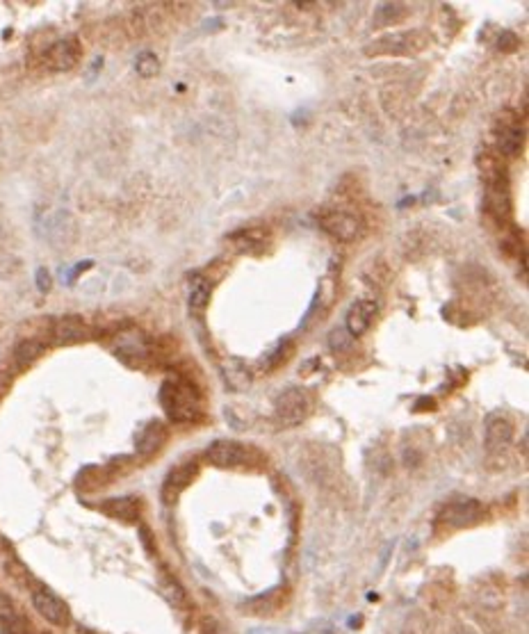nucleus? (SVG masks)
Here are the masks:
<instances>
[{"label": "nucleus", "mask_w": 529, "mask_h": 634, "mask_svg": "<svg viewBox=\"0 0 529 634\" xmlns=\"http://www.w3.org/2000/svg\"><path fill=\"white\" fill-rule=\"evenodd\" d=\"M160 404L169 420L178 425L196 422L203 415V397L192 381L169 377L160 388Z\"/></svg>", "instance_id": "f257e3e1"}, {"label": "nucleus", "mask_w": 529, "mask_h": 634, "mask_svg": "<svg viewBox=\"0 0 529 634\" xmlns=\"http://www.w3.org/2000/svg\"><path fill=\"white\" fill-rule=\"evenodd\" d=\"M484 185H486V210L498 219L511 217V189L507 169L500 160L486 155L484 160Z\"/></svg>", "instance_id": "f03ea898"}, {"label": "nucleus", "mask_w": 529, "mask_h": 634, "mask_svg": "<svg viewBox=\"0 0 529 634\" xmlns=\"http://www.w3.org/2000/svg\"><path fill=\"white\" fill-rule=\"evenodd\" d=\"M429 46V37L423 30L406 32H388V35L374 39L365 46L368 55H413L425 51Z\"/></svg>", "instance_id": "7ed1b4c3"}, {"label": "nucleus", "mask_w": 529, "mask_h": 634, "mask_svg": "<svg viewBox=\"0 0 529 634\" xmlns=\"http://www.w3.org/2000/svg\"><path fill=\"white\" fill-rule=\"evenodd\" d=\"M313 409V397L306 388L299 386H290L278 395L274 402V415L283 427H294L301 425L308 418Z\"/></svg>", "instance_id": "20e7f679"}, {"label": "nucleus", "mask_w": 529, "mask_h": 634, "mask_svg": "<svg viewBox=\"0 0 529 634\" xmlns=\"http://www.w3.org/2000/svg\"><path fill=\"white\" fill-rule=\"evenodd\" d=\"M315 219L322 230H326L331 237H335V240H340V242L356 240L363 228L358 212L347 210V208H322L315 215Z\"/></svg>", "instance_id": "39448f33"}, {"label": "nucleus", "mask_w": 529, "mask_h": 634, "mask_svg": "<svg viewBox=\"0 0 529 634\" xmlns=\"http://www.w3.org/2000/svg\"><path fill=\"white\" fill-rule=\"evenodd\" d=\"M32 605H35L39 616H44V619L51 625H55V628H66L71 621L69 605L48 587H37L32 591Z\"/></svg>", "instance_id": "423d86ee"}, {"label": "nucleus", "mask_w": 529, "mask_h": 634, "mask_svg": "<svg viewBox=\"0 0 529 634\" xmlns=\"http://www.w3.org/2000/svg\"><path fill=\"white\" fill-rule=\"evenodd\" d=\"M196 475H198V463H196V461H185V463L171 468L169 475L164 477L162 489H160V498H162L164 505H169V507L176 505L178 498L183 496L187 486L196 480Z\"/></svg>", "instance_id": "0eeeda50"}, {"label": "nucleus", "mask_w": 529, "mask_h": 634, "mask_svg": "<svg viewBox=\"0 0 529 634\" xmlns=\"http://www.w3.org/2000/svg\"><path fill=\"white\" fill-rule=\"evenodd\" d=\"M246 445L233 438H219L210 443V447L205 450V459L214 468H237L246 461Z\"/></svg>", "instance_id": "6e6552de"}, {"label": "nucleus", "mask_w": 529, "mask_h": 634, "mask_svg": "<svg viewBox=\"0 0 529 634\" xmlns=\"http://www.w3.org/2000/svg\"><path fill=\"white\" fill-rule=\"evenodd\" d=\"M511 441H514V422L507 413H493L486 420V429H484V445L491 454H500L504 452Z\"/></svg>", "instance_id": "1a4fd4ad"}, {"label": "nucleus", "mask_w": 529, "mask_h": 634, "mask_svg": "<svg viewBox=\"0 0 529 634\" xmlns=\"http://www.w3.org/2000/svg\"><path fill=\"white\" fill-rule=\"evenodd\" d=\"M78 60H80V44H78V39H73V37L55 41L44 55V62L53 71H69L76 67Z\"/></svg>", "instance_id": "9d476101"}, {"label": "nucleus", "mask_w": 529, "mask_h": 634, "mask_svg": "<svg viewBox=\"0 0 529 634\" xmlns=\"http://www.w3.org/2000/svg\"><path fill=\"white\" fill-rule=\"evenodd\" d=\"M484 514V507L479 505L477 500H461V502H454V505L445 507L443 512V523H448L450 527H470L475 525L479 518Z\"/></svg>", "instance_id": "9b49d317"}, {"label": "nucleus", "mask_w": 529, "mask_h": 634, "mask_svg": "<svg viewBox=\"0 0 529 634\" xmlns=\"http://www.w3.org/2000/svg\"><path fill=\"white\" fill-rule=\"evenodd\" d=\"M164 441H167V427H164L160 420H151V422H146L142 427V431L137 434L135 450H137V454L151 457L164 445Z\"/></svg>", "instance_id": "f8f14e48"}, {"label": "nucleus", "mask_w": 529, "mask_h": 634, "mask_svg": "<svg viewBox=\"0 0 529 634\" xmlns=\"http://www.w3.org/2000/svg\"><path fill=\"white\" fill-rule=\"evenodd\" d=\"M523 142H525V130L520 126V121L516 114H511V121H502L498 123V146L504 155H518L523 151Z\"/></svg>", "instance_id": "ddd939ff"}, {"label": "nucleus", "mask_w": 529, "mask_h": 634, "mask_svg": "<svg viewBox=\"0 0 529 634\" xmlns=\"http://www.w3.org/2000/svg\"><path fill=\"white\" fill-rule=\"evenodd\" d=\"M377 312V303L372 299H358L352 303V308L347 310V317H345V324H347V331H349L354 338L356 335H363L370 328L372 324V317H374Z\"/></svg>", "instance_id": "4468645a"}, {"label": "nucleus", "mask_w": 529, "mask_h": 634, "mask_svg": "<svg viewBox=\"0 0 529 634\" xmlns=\"http://www.w3.org/2000/svg\"><path fill=\"white\" fill-rule=\"evenodd\" d=\"M114 342H117L114 344V354L126 360V363H130V360H142L146 356V338L139 331H135V328L119 333Z\"/></svg>", "instance_id": "2eb2a0df"}, {"label": "nucleus", "mask_w": 529, "mask_h": 634, "mask_svg": "<svg viewBox=\"0 0 529 634\" xmlns=\"http://www.w3.org/2000/svg\"><path fill=\"white\" fill-rule=\"evenodd\" d=\"M0 625H3L5 634H28L30 632V623L26 621V616L16 609L12 598L5 594H0Z\"/></svg>", "instance_id": "dca6fc26"}, {"label": "nucleus", "mask_w": 529, "mask_h": 634, "mask_svg": "<svg viewBox=\"0 0 529 634\" xmlns=\"http://www.w3.org/2000/svg\"><path fill=\"white\" fill-rule=\"evenodd\" d=\"M85 335H87V326H85V319L80 315H64L62 319H57V324L53 328L55 342H60V344L78 342Z\"/></svg>", "instance_id": "f3484780"}, {"label": "nucleus", "mask_w": 529, "mask_h": 634, "mask_svg": "<svg viewBox=\"0 0 529 634\" xmlns=\"http://www.w3.org/2000/svg\"><path fill=\"white\" fill-rule=\"evenodd\" d=\"M101 509L107 516L117 518V521H123V523H135L139 518V500L130 498V496L105 500L101 505Z\"/></svg>", "instance_id": "a211bd4d"}, {"label": "nucleus", "mask_w": 529, "mask_h": 634, "mask_svg": "<svg viewBox=\"0 0 529 634\" xmlns=\"http://www.w3.org/2000/svg\"><path fill=\"white\" fill-rule=\"evenodd\" d=\"M210 292H212V285L208 278H203L201 274H194L192 283H189V308L203 310L210 301Z\"/></svg>", "instance_id": "6ab92c4d"}, {"label": "nucleus", "mask_w": 529, "mask_h": 634, "mask_svg": "<svg viewBox=\"0 0 529 634\" xmlns=\"http://www.w3.org/2000/svg\"><path fill=\"white\" fill-rule=\"evenodd\" d=\"M224 381L233 390H246L251 386V372L239 360H228L224 365Z\"/></svg>", "instance_id": "aec40b11"}, {"label": "nucleus", "mask_w": 529, "mask_h": 634, "mask_svg": "<svg viewBox=\"0 0 529 634\" xmlns=\"http://www.w3.org/2000/svg\"><path fill=\"white\" fill-rule=\"evenodd\" d=\"M44 354V342L39 340H21L14 347V360L19 365H30Z\"/></svg>", "instance_id": "412c9836"}, {"label": "nucleus", "mask_w": 529, "mask_h": 634, "mask_svg": "<svg viewBox=\"0 0 529 634\" xmlns=\"http://www.w3.org/2000/svg\"><path fill=\"white\" fill-rule=\"evenodd\" d=\"M135 71H137V76H142V78H153V76H158V71H160V60H158V57H155L153 53H148V51L139 53V55L135 57Z\"/></svg>", "instance_id": "4be33fe9"}, {"label": "nucleus", "mask_w": 529, "mask_h": 634, "mask_svg": "<svg viewBox=\"0 0 529 634\" xmlns=\"http://www.w3.org/2000/svg\"><path fill=\"white\" fill-rule=\"evenodd\" d=\"M162 594L167 596V600L173 605V607H183L185 603H187V596H185V589L180 587V584L173 580V578H169V575H164L162 578Z\"/></svg>", "instance_id": "5701e85b"}, {"label": "nucleus", "mask_w": 529, "mask_h": 634, "mask_svg": "<svg viewBox=\"0 0 529 634\" xmlns=\"http://www.w3.org/2000/svg\"><path fill=\"white\" fill-rule=\"evenodd\" d=\"M274 591H276V589H271L267 596H258V598L253 600V603H251V609H253L255 614L267 616V614H271V612H274V609L281 605V600H274V603H271V596H274Z\"/></svg>", "instance_id": "b1692460"}, {"label": "nucleus", "mask_w": 529, "mask_h": 634, "mask_svg": "<svg viewBox=\"0 0 529 634\" xmlns=\"http://www.w3.org/2000/svg\"><path fill=\"white\" fill-rule=\"evenodd\" d=\"M35 283H37V290H39L41 294L51 292V287H53L51 271H48L46 267H39V269H37V274H35Z\"/></svg>", "instance_id": "393cba45"}, {"label": "nucleus", "mask_w": 529, "mask_h": 634, "mask_svg": "<svg viewBox=\"0 0 529 634\" xmlns=\"http://www.w3.org/2000/svg\"><path fill=\"white\" fill-rule=\"evenodd\" d=\"M518 44H520V41L516 37V32H502V37L498 41V48H500V51H504V53H511V51H516Z\"/></svg>", "instance_id": "a878e982"}, {"label": "nucleus", "mask_w": 529, "mask_h": 634, "mask_svg": "<svg viewBox=\"0 0 529 634\" xmlns=\"http://www.w3.org/2000/svg\"><path fill=\"white\" fill-rule=\"evenodd\" d=\"M92 265H94L92 260H82V262H78V265L71 269V274H69V278H66V283H73V281H76V278L82 274V271H85L87 267H92Z\"/></svg>", "instance_id": "bb28decb"}, {"label": "nucleus", "mask_w": 529, "mask_h": 634, "mask_svg": "<svg viewBox=\"0 0 529 634\" xmlns=\"http://www.w3.org/2000/svg\"><path fill=\"white\" fill-rule=\"evenodd\" d=\"M10 386H12V379L7 377V374H0V397H3L7 390H10Z\"/></svg>", "instance_id": "cd10ccee"}, {"label": "nucleus", "mask_w": 529, "mask_h": 634, "mask_svg": "<svg viewBox=\"0 0 529 634\" xmlns=\"http://www.w3.org/2000/svg\"><path fill=\"white\" fill-rule=\"evenodd\" d=\"M41 634H44V632H41Z\"/></svg>", "instance_id": "c85d7f7f"}]
</instances>
